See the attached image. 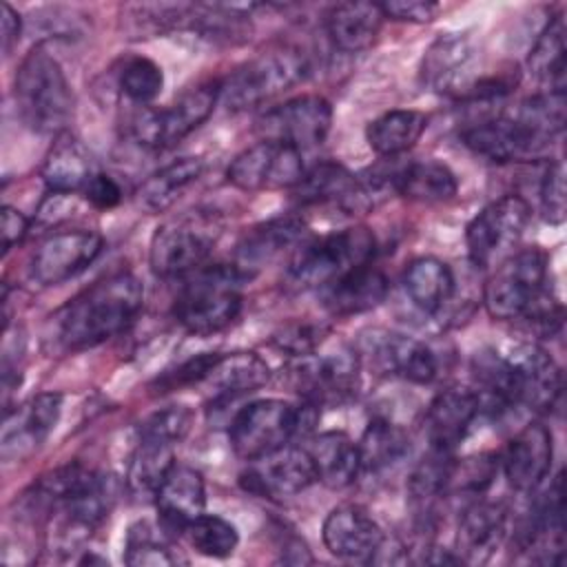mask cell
Returning <instances> with one entry per match:
<instances>
[{
	"instance_id": "cell-20",
	"label": "cell",
	"mask_w": 567,
	"mask_h": 567,
	"mask_svg": "<svg viewBox=\"0 0 567 567\" xmlns=\"http://www.w3.org/2000/svg\"><path fill=\"white\" fill-rule=\"evenodd\" d=\"M474 69L476 51L472 42L461 33H445L439 35L425 51L421 62V80L430 91L461 100L478 80Z\"/></svg>"
},
{
	"instance_id": "cell-37",
	"label": "cell",
	"mask_w": 567,
	"mask_h": 567,
	"mask_svg": "<svg viewBox=\"0 0 567 567\" xmlns=\"http://www.w3.org/2000/svg\"><path fill=\"white\" fill-rule=\"evenodd\" d=\"M427 115L414 109H394L374 117L365 128L368 146L381 157L408 153L425 133Z\"/></svg>"
},
{
	"instance_id": "cell-24",
	"label": "cell",
	"mask_w": 567,
	"mask_h": 567,
	"mask_svg": "<svg viewBox=\"0 0 567 567\" xmlns=\"http://www.w3.org/2000/svg\"><path fill=\"white\" fill-rule=\"evenodd\" d=\"M509 512L498 501L472 498L456 529V556L461 563H487L507 538Z\"/></svg>"
},
{
	"instance_id": "cell-39",
	"label": "cell",
	"mask_w": 567,
	"mask_h": 567,
	"mask_svg": "<svg viewBox=\"0 0 567 567\" xmlns=\"http://www.w3.org/2000/svg\"><path fill=\"white\" fill-rule=\"evenodd\" d=\"M173 536L162 523L137 520L128 527L124 540V563L133 567H159L184 563L179 549L173 545Z\"/></svg>"
},
{
	"instance_id": "cell-40",
	"label": "cell",
	"mask_w": 567,
	"mask_h": 567,
	"mask_svg": "<svg viewBox=\"0 0 567 567\" xmlns=\"http://www.w3.org/2000/svg\"><path fill=\"white\" fill-rule=\"evenodd\" d=\"M361 470L381 472L396 465L410 452V439L401 425L388 419H372L359 443Z\"/></svg>"
},
{
	"instance_id": "cell-44",
	"label": "cell",
	"mask_w": 567,
	"mask_h": 567,
	"mask_svg": "<svg viewBox=\"0 0 567 567\" xmlns=\"http://www.w3.org/2000/svg\"><path fill=\"white\" fill-rule=\"evenodd\" d=\"M193 425V412L188 405H166L151 412L137 427V436L157 439L177 445Z\"/></svg>"
},
{
	"instance_id": "cell-14",
	"label": "cell",
	"mask_w": 567,
	"mask_h": 567,
	"mask_svg": "<svg viewBox=\"0 0 567 567\" xmlns=\"http://www.w3.org/2000/svg\"><path fill=\"white\" fill-rule=\"evenodd\" d=\"M332 126V106L321 95H299L268 109L257 120L261 140L281 142L297 151L319 146Z\"/></svg>"
},
{
	"instance_id": "cell-25",
	"label": "cell",
	"mask_w": 567,
	"mask_h": 567,
	"mask_svg": "<svg viewBox=\"0 0 567 567\" xmlns=\"http://www.w3.org/2000/svg\"><path fill=\"white\" fill-rule=\"evenodd\" d=\"M374 190L370 182L357 179V175L334 162H321L306 171L301 182L292 188L295 199L301 204H339L346 210L368 208Z\"/></svg>"
},
{
	"instance_id": "cell-42",
	"label": "cell",
	"mask_w": 567,
	"mask_h": 567,
	"mask_svg": "<svg viewBox=\"0 0 567 567\" xmlns=\"http://www.w3.org/2000/svg\"><path fill=\"white\" fill-rule=\"evenodd\" d=\"M182 534L197 554L208 558H228L239 545L237 527L230 520L206 512L190 520Z\"/></svg>"
},
{
	"instance_id": "cell-2",
	"label": "cell",
	"mask_w": 567,
	"mask_h": 567,
	"mask_svg": "<svg viewBox=\"0 0 567 567\" xmlns=\"http://www.w3.org/2000/svg\"><path fill=\"white\" fill-rule=\"evenodd\" d=\"M565 126V93L545 91L520 102L512 113L492 115L463 128V144L496 164L540 155Z\"/></svg>"
},
{
	"instance_id": "cell-34",
	"label": "cell",
	"mask_w": 567,
	"mask_h": 567,
	"mask_svg": "<svg viewBox=\"0 0 567 567\" xmlns=\"http://www.w3.org/2000/svg\"><path fill=\"white\" fill-rule=\"evenodd\" d=\"M390 186L399 195L414 202H447L458 190V179L450 166L436 159H416L390 175Z\"/></svg>"
},
{
	"instance_id": "cell-13",
	"label": "cell",
	"mask_w": 567,
	"mask_h": 567,
	"mask_svg": "<svg viewBox=\"0 0 567 567\" xmlns=\"http://www.w3.org/2000/svg\"><path fill=\"white\" fill-rule=\"evenodd\" d=\"M529 217L532 208L520 195H503L487 204L465 228L472 264L476 268L492 266L520 239Z\"/></svg>"
},
{
	"instance_id": "cell-41",
	"label": "cell",
	"mask_w": 567,
	"mask_h": 567,
	"mask_svg": "<svg viewBox=\"0 0 567 567\" xmlns=\"http://www.w3.org/2000/svg\"><path fill=\"white\" fill-rule=\"evenodd\" d=\"M529 73L547 86V91H565V18L554 16L536 38L529 58Z\"/></svg>"
},
{
	"instance_id": "cell-45",
	"label": "cell",
	"mask_w": 567,
	"mask_h": 567,
	"mask_svg": "<svg viewBox=\"0 0 567 567\" xmlns=\"http://www.w3.org/2000/svg\"><path fill=\"white\" fill-rule=\"evenodd\" d=\"M330 328L326 323L317 321H292L281 326L272 334V346L295 359L308 357L319 350V346L326 341Z\"/></svg>"
},
{
	"instance_id": "cell-50",
	"label": "cell",
	"mask_w": 567,
	"mask_h": 567,
	"mask_svg": "<svg viewBox=\"0 0 567 567\" xmlns=\"http://www.w3.org/2000/svg\"><path fill=\"white\" fill-rule=\"evenodd\" d=\"M2 224H0V233H2V252L7 255L13 246L22 244V239L29 233V219L13 206L4 204L0 210Z\"/></svg>"
},
{
	"instance_id": "cell-10",
	"label": "cell",
	"mask_w": 567,
	"mask_h": 567,
	"mask_svg": "<svg viewBox=\"0 0 567 567\" xmlns=\"http://www.w3.org/2000/svg\"><path fill=\"white\" fill-rule=\"evenodd\" d=\"M219 102V82L197 84L166 109L142 106L131 120V135L142 148L164 151L199 128Z\"/></svg>"
},
{
	"instance_id": "cell-19",
	"label": "cell",
	"mask_w": 567,
	"mask_h": 567,
	"mask_svg": "<svg viewBox=\"0 0 567 567\" xmlns=\"http://www.w3.org/2000/svg\"><path fill=\"white\" fill-rule=\"evenodd\" d=\"M361 350L381 372L410 383H432L439 372V363L430 346L410 334L372 330L361 339Z\"/></svg>"
},
{
	"instance_id": "cell-22",
	"label": "cell",
	"mask_w": 567,
	"mask_h": 567,
	"mask_svg": "<svg viewBox=\"0 0 567 567\" xmlns=\"http://www.w3.org/2000/svg\"><path fill=\"white\" fill-rule=\"evenodd\" d=\"M518 547L534 563L560 565L565 551V498L563 474L536 501L527 523L518 534Z\"/></svg>"
},
{
	"instance_id": "cell-15",
	"label": "cell",
	"mask_w": 567,
	"mask_h": 567,
	"mask_svg": "<svg viewBox=\"0 0 567 567\" xmlns=\"http://www.w3.org/2000/svg\"><path fill=\"white\" fill-rule=\"evenodd\" d=\"M62 414V394L40 392L16 408L4 410L0 432V456L20 463L35 454L55 430Z\"/></svg>"
},
{
	"instance_id": "cell-11",
	"label": "cell",
	"mask_w": 567,
	"mask_h": 567,
	"mask_svg": "<svg viewBox=\"0 0 567 567\" xmlns=\"http://www.w3.org/2000/svg\"><path fill=\"white\" fill-rule=\"evenodd\" d=\"M288 383L301 401L321 405H341L357 394L359 357L352 350L328 354H308L290 363Z\"/></svg>"
},
{
	"instance_id": "cell-27",
	"label": "cell",
	"mask_w": 567,
	"mask_h": 567,
	"mask_svg": "<svg viewBox=\"0 0 567 567\" xmlns=\"http://www.w3.org/2000/svg\"><path fill=\"white\" fill-rule=\"evenodd\" d=\"M155 507L159 523L171 534H182L190 520L204 514L206 507V485L202 474L190 467L175 463L159 489L155 492Z\"/></svg>"
},
{
	"instance_id": "cell-51",
	"label": "cell",
	"mask_w": 567,
	"mask_h": 567,
	"mask_svg": "<svg viewBox=\"0 0 567 567\" xmlns=\"http://www.w3.org/2000/svg\"><path fill=\"white\" fill-rule=\"evenodd\" d=\"M0 27H2V53L9 55L13 51V47L20 40L22 33V18L18 16V11L9 4L2 2V16H0Z\"/></svg>"
},
{
	"instance_id": "cell-18",
	"label": "cell",
	"mask_w": 567,
	"mask_h": 567,
	"mask_svg": "<svg viewBox=\"0 0 567 567\" xmlns=\"http://www.w3.org/2000/svg\"><path fill=\"white\" fill-rule=\"evenodd\" d=\"M326 549L348 563H377L385 549V534L372 514L354 503L337 505L323 520Z\"/></svg>"
},
{
	"instance_id": "cell-48",
	"label": "cell",
	"mask_w": 567,
	"mask_h": 567,
	"mask_svg": "<svg viewBox=\"0 0 567 567\" xmlns=\"http://www.w3.org/2000/svg\"><path fill=\"white\" fill-rule=\"evenodd\" d=\"M379 7L383 18L419 22V24L434 20L441 9L436 2H427V0H390V2H381Z\"/></svg>"
},
{
	"instance_id": "cell-32",
	"label": "cell",
	"mask_w": 567,
	"mask_h": 567,
	"mask_svg": "<svg viewBox=\"0 0 567 567\" xmlns=\"http://www.w3.org/2000/svg\"><path fill=\"white\" fill-rule=\"evenodd\" d=\"M317 474V481L330 489L352 485L361 472L357 443L346 432H321L306 447Z\"/></svg>"
},
{
	"instance_id": "cell-12",
	"label": "cell",
	"mask_w": 567,
	"mask_h": 567,
	"mask_svg": "<svg viewBox=\"0 0 567 567\" xmlns=\"http://www.w3.org/2000/svg\"><path fill=\"white\" fill-rule=\"evenodd\" d=\"M301 151L261 140L246 151H241L226 168V179L239 190H284L295 188L303 177Z\"/></svg>"
},
{
	"instance_id": "cell-49",
	"label": "cell",
	"mask_w": 567,
	"mask_h": 567,
	"mask_svg": "<svg viewBox=\"0 0 567 567\" xmlns=\"http://www.w3.org/2000/svg\"><path fill=\"white\" fill-rule=\"evenodd\" d=\"M82 195H84V199H86L93 208H97V210H111V208H115V206L122 202V197H124L122 186H120L111 175L100 173V171L91 177V182L86 184V188L82 190Z\"/></svg>"
},
{
	"instance_id": "cell-36",
	"label": "cell",
	"mask_w": 567,
	"mask_h": 567,
	"mask_svg": "<svg viewBox=\"0 0 567 567\" xmlns=\"http://www.w3.org/2000/svg\"><path fill=\"white\" fill-rule=\"evenodd\" d=\"M204 173V159L202 157H179L159 171L151 173L142 186L137 188V204L146 213H164L171 208L179 195L195 184Z\"/></svg>"
},
{
	"instance_id": "cell-33",
	"label": "cell",
	"mask_w": 567,
	"mask_h": 567,
	"mask_svg": "<svg viewBox=\"0 0 567 567\" xmlns=\"http://www.w3.org/2000/svg\"><path fill=\"white\" fill-rule=\"evenodd\" d=\"M383 13L377 2H341L326 16V31L332 44L346 53H359L374 44Z\"/></svg>"
},
{
	"instance_id": "cell-6",
	"label": "cell",
	"mask_w": 567,
	"mask_h": 567,
	"mask_svg": "<svg viewBox=\"0 0 567 567\" xmlns=\"http://www.w3.org/2000/svg\"><path fill=\"white\" fill-rule=\"evenodd\" d=\"M315 403H290L284 399H259L244 405L230 421L228 441L233 452L244 461L261 458L295 436H306L319 419Z\"/></svg>"
},
{
	"instance_id": "cell-21",
	"label": "cell",
	"mask_w": 567,
	"mask_h": 567,
	"mask_svg": "<svg viewBox=\"0 0 567 567\" xmlns=\"http://www.w3.org/2000/svg\"><path fill=\"white\" fill-rule=\"evenodd\" d=\"M514 372L516 408L549 412L563 394V372L551 354L534 343L518 346L509 357Z\"/></svg>"
},
{
	"instance_id": "cell-29",
	"label": "cell",
	"mask_w": 567,
	"mask_h": 567,
	"mask_svg": "<svg viewBox=\"0 0 567 567\" xmlns=\"http://www.w3.org/2000/svg\"><path fill=\"white\" fill-rule=\"evenodd\" d=\"M95 173L97 168L91 153L69 131L55 137L42 164L44 186L55 195L82 193Z\"/></svg>"
},
{
	"instance_id": "cell-31",
	"label": "cell",
	"mask_w": 567,
	"mask_h": 567,
	"mask_svg": "<svg viewBox=\"0 0 567 567\" xmlns=\"http://www.w3.org/2000/svg\"><path fill=\"white\" fill-rule=\"evenodd\" d=\"M270 379L268 363L257 352H228L217 354L208 377L213 403H226L264 388Z\"/></svg>"
},
{
	"instance_id": "cell-1",
	"label": "cell",
	"mask_w": 567,
	"mask_h": 567,
	"mask_svg": "<svg viewBox=\"0 0 567 567\" xmlns=\"http://www.w3.org/2000/svg\"><path fill=\"white\" fill-rule=\"evenodd\" d=\"M142 306L144 286L135 275H109L84 288L55 312L51 339L62 352L95 348L128 330Z\"/></svg>"
},
{
	"instance_id": "cell-30",
	"label": "cell",
	"mask_w": 567,
	"mask_h": 567,
	"mask_svg": "<svg viewBox=\"0 0 567 567\" xmlns=\"http://www.w3.org/2000/svg\"><path fill=\"white\" fill-rule=\"evenodd\" d=\"M303 221L299 217H275L250 228L235 250V266L248 275L279 257L286 248L303 239Z\"/></svg>"
},
{
	"instance_id": "cell-16",
	"label": "cell",
	"mask_w": 567,
	"mask_h": 567,
	"mask_svg": "<svg viewBox=\"0 0 567 567\" xmlns=\"http://www.w3.org/2000/svg\"><path fill=\"white\" fill-rule=\"evenodd\" d=\"M317 481L310 454L306 447L284 445L250 465L239 474V485L259 498L281 501L301 494Z\"/></svg>"
},
{
	"instance_id": "cell-47",
	"label": "cell",
	"mask_w": 567,
	"mask_h": 567,
	"mask_svg": "<svg viewBox=\"0 0 567 567\" xmlns=\"http://www.w3.org/2000/svg\"><path fill=\"white\" fill-rule=\"evenodd\" d=\"M219 352H202L197 357L186 359L184 363H179L177 368L164 372L162 377L155 379L153 388H157V392H171L177 388H186V385H195V383H204L215 359Z\"/></svg>"
},
{
	"instance_id": "cell-4",
	"label": "cell",
	"mask_w": 567,
	"mask_h": 567,
	"mask_svg": "<svg viewBox=\"0 0 567 567\" xmlns=\"http://www.w3.org/2000/svg\"><path fill=\"white\" fill-rule=\"evenodd\" d=\"M13 97L20 120L40 135H62L73 115V91L60 62L35 44L20 62Z\"/></svg>"
},
{
	"instance_id": "cell-5",
	"label": "cell",
	"mask_w": 567,
	"mask_h": 567,
	"mask_svg": "<svg viewBox=\"0 0 567 567\" xmlns=\"http://www.w3.org/2000/svg\"><path fill=\"white\" fill-rule=\"evenodd\" d=\"M246 275L235 264L202 266L186 275L173 317L195 337H208L228 328L241 312Z\"/></svg>"
},
{
	"instance_id": "cell-38",
	"label": "cell",
	"mask_w": 567,
	"mask_h": 567,
	"mask_svg": "<svg viewBox=\"0 0 567 567\" xmlns=\"http://www.w3.org/2000/svg\"><path fill=\"white\" fill-rule=\"evenodd\" d=\"M175 445L157 439L137 436V445L131 454L126 485L137 498H155L162 481L175 465Z\"/></svg>"
},
{
	"instance_id": "cell-23",
	"label": "cell",
	"mask_w": 567,
	"mask_h": 567,
	"mask_svg": "<svg viewBox=\"0 0 567 567\" xmlns=\"http://www.w3.org/2000/svg\"><path fill=\"white\" fill-rule=\"evenodd\" d=\"M554 458L551 432L543 423H527L518 430L503 450L501 467L507 483L516 492H536L549 470Z\"/></svg>"
},
{
	"instance_id": "cell-7",
	"label": "cell",
	"mask_w": 567,
	"mask_h": 567,
	"mask_svg": "<svg viewBox=\"0 0 567 567\" xmlns=\"http://www.w3.org/2000/svg\"><path fill=\"white\" fill-rule=\"evenodd\" d=\"M377 239L370 228L352 226L301 241L295 250L286 279L297 290H321L341 275L372 264Z\"/></svg>"
},
{
	"instance_id": "cell-46",
	"label": "cell",
	"mask_w": 567,
	"mask_h": 567,
	"mask_svg": "<svg viewBox=\"0 0 567 567\" xmlns=\"http://www.w3.org/2000/svg\"><path fill=\"white\" fill-rule=\"evenodd\" d=\"M538 202H540V213L545 221L549 224H563L565 219V168L563 162L556 159L547 166L540 179L538 188Z\"/></svg>"
},
{
	"instance_id": "cell-26",
	"label": "cell",
	"mask_w": 567,
	"mask_h": 567,
	"mask_svg": "<svg viewBox=\"0 0 567 567\" xmlns=\"http://www.w3.org/2000/svg\"><path fill=\"white\" fill-rule=\"evenodd\" d=\"M478 412L481 403L474 390L447 388L439 392L425 412V434L430 447L452 454L467 436Z\"/></svg>"
},
{
	"instance_id": "cell-3",
	"label": "cell",
	"mask_w": 567,
	"mask_h": 567,
	"mask_svg": "<svg viewBox=\"0 0 567 567\" xmlns=\"http://www.w3.org/2000/svg\"><path fill=\"white\" fill-rule=\"evenodd\" d=\"M483 299L489 317L523 319L540 337H551L563 326V306L549 281V259L540 248H525L503 259L485 284Z\"/></svg>"
},
{
	"instance_id": "cell-9",
	"label": "cell",
	"mask_w": 567,
	"mask_h": 567,
	"mask_svg": "<svg viewBox=\"0 0 567 567\" xmlns=\"http://www.w3.org/2000/svg\"><path fill=\"white\" fill-rule=\"evenodd\" d=\"M306 75L308 60L301 51L292 47L272 49L241 64L219 82V100L228 111H248L297 86Z\"/></svg>"
},
{
	"instance_id": "cell-8",
	"label": "cell",
	"mask_w": 567,
	"mask_h": 567,
	"mask_svg": "<svg viewBox=\"0 0 567 567\" xmlns=\"http://www.w3.org/2000/svg\"><path fill=\"white\" fill-rule=\"evenodd\" d=\"M221 235V219L210 210H188L166 219L151 239L148 264L157 277H186L202 268Z\"/></svg>"
},
{
	"instance_id": "cell-28",
	"label": "cell",
	"mask_w": 567,
	"mask_h": 567,
	"mask_svg": "<svg viewBox=\"0 0 567 567\" xmlns=\"http://www.w3.org/2000/svg\"><path fill=\"white\" fill-rule=\"evenodd\" d=\"M388 290H390L388 277L372 264H365L341 275L326 288H321L319 295H321L323 308L330 315L350 317V315L368 312L379 303H383V299L388 297Z\"/></svg>"
},
{
	"instance_id": "cell-17",
	"label": "cell",
	"mask_w": 567,
	"mask_h": 567,
	"mask_svg": "<svg viewBox=\"0 0 567 567\" xmlns=\"http://www.w3.org/2000/svg\"><path fill=\"white\" fill-rule=\"evenodd\" d=\"M104 239L95 230H62L49 235L31 255V277L42 286H58L86 270L102 252Z\"/></svg>"
},
{
	"instance_id": "cell-35",
	"label": "cell",
	"mask_w": 567,
	"mask_h": 567,
	"mask_svg": "<svg viewBox=\"0 0 567 567\" xmlns=\"http://www.w3.org/2000/svg\"><path fill=\"white\" fill-rule=\"evenodd\" d=\"M408 299L425 315H436L454 295V272L436 257H416L403 272Z\"/></svg>"
},
{
	"instance_id": "cell-43",
	"label": "cell",
	"mask_w": 567,
	"mask_h": 567,
	"mask_svg": "<svg viewBox=\"0 0 567 567\" xmlns=\"http://www.w3.org/2000/svg\"><path fill=\"white\" fill-rule=\"evenodd\" d=\"M120 89L131 102L148 106L164 89L162 66L144 55L128 58L120 71Z\"/></svg>"
}]
</instances>
